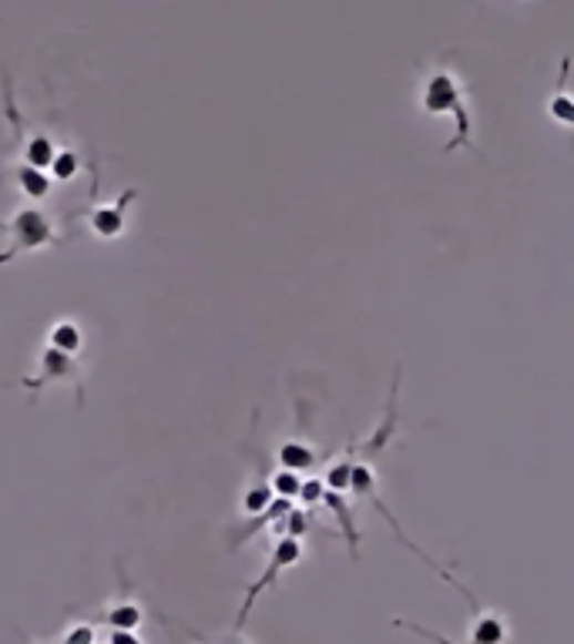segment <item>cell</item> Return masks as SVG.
<instances>
[{
	"label": "cell",
	"mask_w": 574,
	"mask_h": 644,
	"mask_svg": "<svg viewBox=\"0 0 574 644\" xmlns=\"http://www.w3.org/2000/svg\"><path fill=\"white\" fill-rule=\"evenodd\" d=\"M269 487H273V497L296 500L299 497V487H303V477L299 473H289V470H276V473H269Z\"/></svg>",
	"instance_id": "cell-17"
},
{
	"label": "cell",
	"mask_w": 574,
	"mask_h": 644,
	"mask_svg": "<svg viewBox=\"0 0 574 644\" xmlns=\"http://www.w3.org/2000/svg\"><path fill=\"white\" fill-rule=\"evenodd\" d=\"M212 644H253V641H246V637H239V634L233 631V634H225L222 641H212Z\"/></svg>",
	"instance_id": "cell-22"
},
{
	"label": "cell",
	"mask_w": 574,
	"mask_h": 644,
	"mask_svg": "<svg viewBox=\"0 0 574 644\" xmlns=\"http://www.w3.org/2000/svg\"><path fill=\"white\" fill-rule=\"evenodd\" d=\"M269 503H273V487H269L266 480H256V483L243 493V510L249 513V518H256V513H263Z\"/></svg>",
	"instance_id": "cell-16"
},
{
	"label": "cell",
	"mask_w": 574,
	"mask_h": 644,
	"mask_svg": "<svg viewBox=\"0 0 574 644\" xmlns=\"http://www.w3.org/2000/svg\"><path fill=\"white\" fill-rule=\"evenodd\" d=\"M51 382H71L74 386V397H78V407H84V366L74 359V356H64L51 346L41 349V362H38V372L34 376H21L14 379V386H24L31 397H38L44 386Z\"/></svg>",
	"instance_id": "cell-4"
},
{
	"label": "cell",
	"mask_w": 574,
	"mask_h": 644,
	"mask_svg": "<svg viewBox=\"0 0 574 644\" xmlns=\"http://www.w3.org/2000/svg\"><path fill=\"white\" fill-rule=\"evenodd\" d=\"M94 637H98V631L91 621H78L64 631V644H94Z\"/></svg>",
	"instance_id": "cell-19"
},
{
	"label": "cell",
	"mask_w": 574,
	"mask_h": 644,
	"mask_svg": "<svg viewBox=\"0 0 574 644\" xmlns=\"http://www.w3.org/2000/svg\"><path fill=\"white\" fill-rule=\"evenodd\" d=\"M0 232L11 238V248L0 252V266L14 263L18 255H24V252H38L44 245H61L64 242L58 235V228L51 225V215L44 208H38V205L18 208L11 222H0Z\"/></svg>",
	"instance_id": "cell-3"
},
{
	"label": "cell",
	"mask_w": 574,
	"mask_h": 644,
	"mask_svg": "<svg viewBox=\"0 0 574 644\" xmlns=\"http://www.w3.org/2000/svg\"><path fill=\"white\" fill-rule=\"evenodd\" d=\"M107 644H142L135 634H125V631H111L107 634Z\"/></svg>",
	"instance_id": "cell-21"
},
{
	"label": "cell",
	"mask_w": 574,
	"mask_h": 644,
	"mask_svg": "<svg viewBox=\"0 0 574 644\" xmlns=\"http://www.w3.org/2000/svg\"><path fill=\"white\" fill-rule=\"evenodd\" d=\"M390 624L393 627H403V631H413V634H420V637H427L433 644H457V641H450V637H443V634H437V631H430L423 624H413L407 617H393ZM464 644H511V631H508L504 614L501 611H491V607H478L474 611V621H471V634H468Z\"/></svg>",
	"instance_id": "cell-6"
},
{
	"label": "cell",
	"mask_w": 574,
	"mask_h": 644,
	"mask_svg": "<svg viewBox=\"0 0 574 644\" xmlns=\"http://www.w3.org/2000/svg\"><path fill=\"white\" fill-rule=\"evenodd\" d=\"M185 631H188V634H192V637H195V641H198V644H212V641H208V637H202V634H198V631H192V627H185Z\"/></svg>",
	"instance_id": "cell-23"
},
{
	"label": "cell",
	"mask_w": 574,
	"mask_h": 644,
	"mask_svg": "<svg viewBox=\"0 0 574 644\" xmlns=\"http://www.w3.org/2000/svg\"><path fill=\"white\" fill-rule=\"evenodd\" d=\"M276 460H279V470H289V473H299V477H303V470H312V467L319 463V453H316V447H309L306 440L289 437V440L279 443Z\"/></svg>",
	"instance_id": "cell-11"
},
{
	"label": "cell",
	"mask_w": 574,
	"mask_h": 644,
	"mask_svg": "<svg viewBox=\"0 0 574 644\" xmlns=\"http://www.w3.org/2000/svg\"><path fill=\"white\" fill-rule=\"evenodd\" d=\"M400 376H403V366H397L393 369V379H390V397H387V407H383V420H380V427L363 440V443H357V460L360 463H373L387 447H390V440L397 437V430H400V413H397V397H400Z\"/></svg>",
	"instance_id": "cell-7"
},
{
	"label": "cell",
	"mask_w": 574,
	"mask_h": 644,
	"mask_svg": "<svg viewBox=\"0 0 574 644\" xmlns=\"http://www.w3.org/2000/svg\"><path fill=\"white\" fill-rule=\"evenodd\" d=\"M91 624H107L111 631H125V634H135V627L145 624V611L139 601H132L129 594L122 601H114L101 611L91 614Z\"/></svg>",
	"instance_id": "cell-9"
},
{
	"label": "cell",
	"mask_w": 574,
	"mask_h": 644,
	"mask_svg": "<svg viewBox=\"0 0 574 644\" xmlns=\"http://www.w3.org/2000/svg\"><path fill=\"white\" fill-rule=\"evenodd\" d=\"M322 493H326V483L316 480V477L303 480V487H299V500L306 503V510H309V507H319V503H322Z\"/></svg>",
	"instance_id": "cell-20"
},
{
	"label": "cell",
	"mask_w": 574,
	"mask_h": 644,
	"mask_svg": "<svg viewBox=\"0 0 574 644\" xmlns=\"http://www.w3.org/2000/svg\"><path fill=\"white\" fill-rule=\"evenodd\" d=\"M567 68H571V61L564 58V61H561V78H557V91H554V98L547 101V114H551L554 121H561V124H571V121H574V101L567 98V88H564Z\"/></svg>",
	"instance_id": "cell-15"
},
{
	"label": "cell",
	"mask_w": 574,
	"mask_h": 644,
	"mask_svg": "<svg viewBox=\"0 0 574 644\" xmlns=\"http://www.w3.org/2000/svg\"><path fill=\"white\" fill-rule=\"evenodd\" d=\"M303 561V544L299 541H293V538H279L276 544H273V554H269V564H266V571L246 587V597H243V607H239V617H236V624H233V631L239 634L243 627H246V621H249V614H253V604L263 597V591H269L289 568H296Z\"/></svg>",
	"instance_id": "cell-5"
},
{
	"label": "cell",
	"mask_w": 574,
	"mask_h": 644,
	"mask_svg": "<svg viewBox=\"0 0 574 644\" xmlns=\"http://www.w3.org/2000/svg\"><path fill=\"white\" fill-rule=\"evenodd\" d=\"M322 507H329V513L336 518V524H339V531H342V541H347V548H350V561H360V524H357V518H353V507L342 500V493H332V490H326L322 493Z\"/></svg>",
	"instance_id": "cell-10"
},
{
	"label": "cell",
	"mask_w": 574,
	"mask_h": 644,
	"mask_svg": "<svg viewBox=\"0 0 574 644\" xmlns=\"http://www.w3.org/2000/svg\"><path fill=\"white\" fill-rule=\"evenodd\" d=\"M353 467H357V440H350L347 443V450L339 453V460L326 470V490H332V493H347L350 490V473H353Z\"/></svg>",
	"instance_id": "cell-13"
},
{
	"label": "cell",
	"mask_w": 574,
	"mask_h": 644,
	"mask_svg": "<svg viewBox=\"0 0 574 644\" xmlns=\"http://www.w3.org/2000/svg\"><path fill=\"white\" fill-rule=\"evenodd\" d=\"M48 346L64 352V356H78L81 346H84V333L74 319H58L48 333Z\"/></svg>",
	"instance_id": "cell-14"
},
{
	"label": "cell",
	"mask_w": 574,
	"mask_h": 644,
	"mask_svg": "<svg viewBox=\"0 0 574 644\" xmlns=\"http://www.w3.org/2000/svg\"><path fill=\"white\" fill-rule=\"evenodd\" d=\"M11 178H14L18 188H21L28 198H34V202H44V198L51 195V175H48V172H38V168H31V165H24V162H14Z\"/></svg>",
	"instance_id": "cell-12"
},
{
	"label": "cell",
	"mask_w": 574,
	"mask_h": 644,
	"mask_svg": "<svg viewBox=\"0 0 574 644\" xmlns=\"http://www.w3.org/2000/svg\"><path fill=\"white\" fill-rule=\"evenodd\" d=\"M135 202H139V192H135V188H125L122 198H114V202L98 205V208L88 212V228H91L98 238H104V242L119 238V235L125 232V225H129V208H132Z\"/></svg>",
	"instance_id": "cell-8"
},
{
	"label": "cell",
	"mask_w": 574,
	"mask_h": 644,
	"mask_svg": "<svg viewBox=\"0 0 574 644\" xmlns=\"http://www.w3.org/2000/svg\"><path fill=\"white\" fill-rule=\"evenodd\" d=\"M420 111H423V114H453L457 132H453V139L443 145V152L468 149V152H474V155L484 159V152L474 145V121H471V108H468L464 84H461V78H457L450 68H433V71L423 78V88H420Z\"/></svg>",
	"instance_id": "cell-1"
},
{
	"label": "cell",
	"mask_w": 574,
	"mask_h": 644,
	"mask_svg": "<svg viewBox=\"0 0 574 644\" xmlns=\"http://www.w3.org/2000/svg\"><path fill=\"white\" fill-rule=\"evenodd\" d=\"M350 490H353V493H357L360 500H370V503H373V507L380 510V518H383V521L390 524V531H393L397 544H400V548H407V551H413V554H417V558H420V561H423V564H427V568H430V571H433V574H437L440 581H447L450 587H453L457 581H461V577H457V574H453L450 568H443V564H440L437 558H430V554H427L423 548H417V544H413V541H410V538L403 534V528H400V521L393 518V510H390V503H387V500L380 497V477H377V467H373V463H360V460H357V467H353V473H350Z\"/></svg>",
	"instance_id": "cell-2"
},
{
	"label": "cell",
	"mask_w": 574,
	"mask_h": 644,
	"mask_svg": "<svg viewBox=\"0 0 574 644\" xmlns=\"http://www.w3.org/2000/svg\"><path fill=\"white\" fill-rule=\"evenodd\" d=\"M24 641H28V644H44V641H31V637H24Z\"/></svg>",
	"instance_id": "cell-24"
},
{
	"label": "cell",
	"mask_w": 574,
	"mask_h": 644,
	"mask_svg": "<svg viewBox=\"0 0 574 644\" xmlns=\"http://www.w3.org/2000/svg\"><path fill=\"white\" fill-rule=\"evenodd\" d=\"M78 172H81V155H78V152H58V155H54L51 175H54L58 182H71Z\"/></svg>",
	"instance_id": "cell-18"
}]
</instances>
